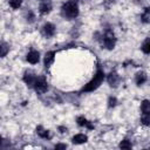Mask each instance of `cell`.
Here are the masks:
<instances>
[{
	"mask_svg": "<svg viewBox=\"0 0 150 150\" xmlns=\"http://www.w3.org/2000/svg\"><path fill=\"white\" fill-rule=\"evenodd\" d=\"M61 13L67 19H75L79 15V4L76 0H69L63 4Z\"/></svg>",
	"mask_w": 150,
	"mask_h": 150,
	"instance_id": "1",
	"label": "cell"
},
{
	"mask_svg": "<svg viewBox=\"0 0 150 150\" xmlns=\"http://www.w3.org/2000/svg\"><path fill=\"white\" fill-rule=\"evenodd\" d=\"M103 80H104V73H103V70L98 69L96 71V74L94 75V77L87 84H84V87L82 88V91H84V93L94 91L95 89H97L101 86V83L103 82Z\"/></svg>",
	"mask_w": 150,
	"mask_h": 150,
	"instance_id": "2",
	"label": "cell"
},
{
	"mask_svg": "<svg viewBox=\"0 0 150 150\" xmlns=\"http://www.w3.org/2000/svg\"><path fill=\"white\" fill-rule=\"evenodd\" d=\"M33 87H34V89H35V91L38 94H43V93H46L48 90V82H47L46 77L41 75V76L36 77Z\"/></svg>",
	"mask_w": 150,
	"mask_h": 150,
	"instance_id": "3",
	"label": "cell"
},
{
	"mask_svg": "<svg viewBox=\"0 0 150 150\" xmlns=\"http://www.w3.org/2000/svg\"><path fill=\"white\" fill-rule=\"evenodd\" d=\"M115 43H116V38L114 33L110 29H108L103 35V46L107 49H112L115 47Z\"/></svg>",
	"mask_w": 150,
	"mask_h": 150,
	"instance_id": "4",
	"label": "cell"
},
{
	"mask_svg": "<svg viewBox=\"0 0 150 150\" xmlns=\"http://www.w3.org/2000/svg\"><path fill=\"white\" fill-rule=\"evenodd\" d=\"M39 11L41 14H48L52 11V1L50 0H40Z\"/></svg>",
	"mask_w": 150,
	"mask_h": 150,
	"instance_id": "5",
	"label": "cell"
},
{
	"mask_svg": "<svg viewBox=\"0 0 150 150\" xmlns=\"http://www.w3.org/2000/svg\"><path fill=\"white\" fill-rule=\"evenodd\" d=\"M42 33L47 38H52L54 34H55V26L50 22H47L45 23V26L42 27Z\"/></svg>",
	"mask_w": 150,
	"mask_h": 150,
	"instance_id": "6",
	"label": "cell"
},
{
	"mask_svg": "<svg viewBox=\"0 0 150 150\" xmlns=\"http://www.w3.org/2000/svg\"><path fill=\"white\" fill-rule=\"evenodd\" d=\"M35 80H36V75L34 74V73H32V71H26L25 73V75H23V82L27 84V86H29V87H33L34 86V82H35Z\"/></svg>",
	"mask_w": 150,
	"mask_h": 150,
	"instance_id": "7",
	"label": "cell"
},
{
	"mask_svg": "<svg viewBox=\"0 0 150 150\" xmlns=\"http://www.w3.org/2000/svg\"><path fill=\"white\" fill-rule=\"evenodd\" d=\"M107 81H108V83H109L110 87H114V88H115V87H117L118 83H120V76L117 75V73L111 71V73L108 75Z\"/></svg>",
	"mask_w": 150,
	"mask_h": 150,
	"instance_id": "8",
	"label": "cell"
},
{
	"mask_svg": "<svg viewBox=\"0 0 150 150\" xmlns=\"http://www.w3.org/2000/svg\"><path fill=\"white\" fill-rule=\"evenodd\" d=\"M26 59H27V61H28L29 63L35 64V63H38L39 60H40V54H39V52H36V50H30V52L27 54Z\"/></svg>",
	"mask_w": 150,
	"mask_h": 150,
	"instance_id": "9",
	"label": "cell"
},
{
	"mask_svg": "<svg viewBox=\"0 0 150 150\" xmlns=\"http://www.w3.org/2000/svg\"><path fill=\"white\" fill-rule=\"evenodd\" d=\"M54 60H55V52H48V53H46L45 60H43L45 67H46V68H49L50 64L54 62Z\"/></svg>",
	"mask_w": 150,
	"mask_h": 150,
	"instance_id": "10",
	"label": "cell"
},
{
	"mask_svg": "<svg viewBox=\"0 0 150 150\" xmlns=\"http://www.w3.org/2000/svg\"><path fill=\"white\" fill-rule=\"evenodd\" d=\"M146 80H148V76H146V74L144 71H138L136 74V76H135V82H136L137 86L144 84L146 82Z\"/></svg>",
	"mask_w": 150,
	"mask_h": 150,
	"instance_id": "11",
	"label": "cell"
},
{
	"mask_svg": "<svg viewBox=\"0 0 150 150\" xmlns=\"http://www.w3.org/2000/svg\"><path fill=\"white\" fill-rule=\"evenodd\" d=\"M76 122H77V124H79L80 127H86V128H88V129H94V125H93L84 116H79V117L76 118Z\"/></svg>",
	"mask_w": 150,
	"mask_h": 150,
	"instance_id": "12",
	"label": "cell"
},
{
	"mask_svg": "<svg viewBox=\"0 0 150 150\" xmlns=\"http://www.w3.org/2000/svg\"><path fill=\"white\" fill-rule=\"evenodd\" d=\"M87 139H88V137L84 134H77V135H75L73 137L71 141H73L74 144H82V143H86Z\"/></svg>",
	"mask_w": 150,
	"mask_h": 150,
	"instance_id": "13",
	"label": "cell"
},
{
	"mask_svg": "<svg viewBox=\"0 0 150 150\" xmlns=\"http://www.w3.org/2000/svg\"><path fill=\"white\" fill-rule=\"evenodd\" d=\"M36 134H38L40 137H42V138H50L49 131H48V130H46L45 128H42L41 125H39V127L36 128Z\"/></svg>",
	"mask_w": 150,
	"mask_h": 150,
	"instance_id": "14",
	"label": "cell"
},
{
	"mask_svg": "<svg viewBox=\"0 0 150 150\" xmlns=\"http://www.w3.org/2000/svg\"><path fill=\"white\" fill-rule=\"evenodd\" d=\"M141 111L142 114H150V102L148 100H144L141 103Z\"/></svg>",
	"mask_w": 150,
	"mask_h": 150,
	"instance_id": "15",
	"label": "cell"
},
{
	"mask_svg": "<svg viewBox=\"0 0 150 150\" xmlns=\"http://www.w3.org/2000/svg\"><path fill=\"white\" fill-rule=\"evenodd\" d=\"M9 52V46L6 42L0 43V57H5Z\"/></svg>",
	"mask_w": 150,
	"mask_h": 150,
	"instance_id": "16",
	"label": "cell"
},
{
	"mask_svg": "<svg viewBox=\"0 0 150 150\" xmlns=\"http://www.w3.org/2000/svg\"><path fill=\"white\" fill-rule=\"evenodd\" d=\"M141 19H142V21L144 23H149V21H150V8L149 7H146L144 9V12L141 15Z\"/></svg>",
	"mask_w": 150,
	"mask_h": 150,
	"instance_id": "17",
	"label": "cell"
},
{
	"mask_svg": "<svg viewBox=\"0 0 150 150\" xmlns=\"http://www.w3.org/2000/svg\"><path fill=\"white\" fill-rule=\"evenodd\" d=\"M141 48H142V50H143L144 54H149L150 53V40H149V38H146L144 40V42H143V45H142Z\"/></svg>",
	"mask_w": 150,
	"mask_h": 150,
	"instance_id": "18",
	"label": "cell"
},
{
	"mask_svg": "<svg viewBox=\"0 0 150 150\" xmlns=\"http://www.w3.org/2000/svg\"><path fill=\"white\" fill-rule=\"evenodd\" d=\"M141 122L143 125H149L150 124V114H142Z\"/></svg>",
	"mask_w": 150,
	"mask_h": 150,
	"instance_id": "19",
	"label": "cell"
},
{
	"mask_svg": "<svg viewBox=\"0 0 150 150\" xmlns=\"http://www.w3.org/2000/svg\"><path fill=\"white\" fill-rule=\"evenodd\" d=\"M22 4V0H9V5L13 9H18Z\"/></svg>",
	"mask_w": 150,
	"mask_h": 150,
	"instance_id": "20",
	"label": "cell"
},
{
	"mask_svg": "<svg viewBox=\"0 0 150 150\" xmlns=\"http://www.w3.org/2000/svg\"><path fill=\"white\" fill-rule=\"evenodd\" d=\"M131 143H130V141H128V139H123L121 143H120V148L121 149H131Z\"/></svg>",
	"mask_w": 150,
	"mask_h": 150,
	"instance_id": "21",
	"label": "cell"
},
{
	"mask_svg": "<svg viewBox=\"0 0 150 150\" xmlns=\"http://www.w3.org/2000/svg\"><path fill=\"white\" fill-rule=\"evenodd\" d=\"M34 19H35L34 13H33L32 11H28V12H27V14H26V20H27L28 22H33V21H34Z\"/></svg>",
	"mask_w": 150,
	"mask_h": 150,
	"instance_id": "22",
	"label": "cell"
},
{
	"mask_svg": "<svg viewBox=\"0 0 150 150\" xmlns=\"http://www.w3.org/2000/svg\"><path fill=\"white\" fill-rule=\"evenodd\" d=\"M117 103V100L116 97H109V101H108V107L111 108V107H115Z\"/></svg>",
	"mask_w": 150,
	"mask_h": 150,
	"instance_id": "23",
	"label": "cell"
},
{
	"mask_svg": "<svg viewBox=\"0 0 150 150\" xmlns=\"http://www.w3.org/2000/svg\"><path fill=\"white\" fill-rule=\"evenodd\" d=\"M67 145L66 144H56L55 145V149H66Z\"/></svg>",
	"mask_w": 150,
	"mask_h": 150,
	"instance_id": "24",
	"label": "cell"
},
{
	"mask_svg": "<svg viewBox=\"0 0 150 150\" xmlns=\"http://www.w3.org/2000/svg\"><path fill=\"white\" fill-rule=\"evenodd\" d=\"M59 130H60V132H66V131H67V128H64V127H59Z\"/></svg>",
	"mask_w": 150,
	"mask_h": 150,
	"instance_id": "25",
	"label": "cell"
},
{
	"mask_svg": "<svg viewBox=\"0 0 150 150\" xmlns=\"http://www.w3.org/2000/svg\"><path fill=\"white\" fill-rule=\"evenodd\" d=\"M1 142H2V138H1V136H0V144H1Z\"/></svg>",
	"mask_w": 150,
	"mask_h": 150,
	"instance_id": "26",
	"label": "cell"
}]
</instances>
